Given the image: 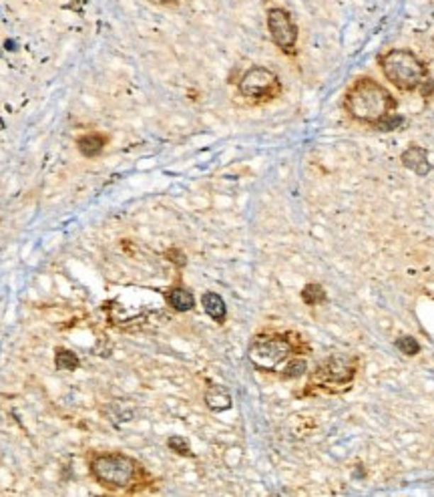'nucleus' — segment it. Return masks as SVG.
<instances>
[{
  "instance_id": "obj_19",
  "label": "nucleus",
  "mask_w": 434,
  "mask_h": 497,
  "mask_svg": "<svg viewBox=\"0 0 434 497\" xmlns=\"http://www.w3.org/2000/svg\"><path fill=\"white\" fill-rule=\"evenodd\" d=\"M151 2H155V4H175L179 0H151Z\"/></svg>"
},
{
  "instance_id": "obj_1",
  "label": "nucleus",
  "mask_w": 434,
  "mask_h": 497,
  "mask_svg": "<svg viewBox=\"0 0 434 497\" xmlns=\"http://www.w3.org/2000/svg\"><path fill=\"white\" fill-rule=\"evenodd\" d=\"M89 473L111 493H135L149 485V475L139 461L121 451H95L89 457Z\"/></svg>"
},
{
  "instance_id": "obj_15",
  "label": "nucleus",
  "mask_w": 434,
  "mask_h": 497,
  "mask_svg": "<svg viewBox=\"0 0 434 497\" xmlns=\"http://www.w3.org/2000/svg\"><path fill=\"white\" fill-rule=\"evenodd\" d=\"M301 300L308 304V306H316V304H322L326 300V292L320 284H308L304 286L301 290Z\"/></svg>"
},
{
  "instance_id": "obj_5",
  "label": "nucleus",
  "mask_w": 434,
  "mask_h": 497,
  "mask_svg": "<svg viewBox=\"0 0 434 497\" xmlns=\"http://www.w3.org/2000/svg\"><path fill=\"white\" fill-rule=\"evenodd\" d=\"M238 91L245 101L252 103H267L279 97L282 93V83L272 69L267 67H252L241 75Z\"/></svg>"
},
{
  "instance_id": "obj_4",
  "label": "nucleus",
  "mask_w": 434,
  "mask_h": 497,
  "mask_svg": "<svg viewBox=\"0 0 434 497\" xmlns=\"http://www.w3.org/2000/svg\"><path fill=\"white\" fill-rule=\"evenodd\" d=\"M296 340L288 332H262L250 342L247 359L257 371L276 373L298 352Z\"/></svg>"
},
{
  "instance_id": "obj_18",
  "label": "nucleus",
  "mask_w": 434,
  "mask_h": 497,
  "mask_svg": "<svg viewBox=\"0 0 434 497\" xmlns=\"http://www.w3.org/2000/svg\"><path fill=\"white\" fill-rule=\"evenodd\" d=\"M396 349L406 356H416L421 352V344L412 337H400V339H396Z\"/></svg>"
},
{
  "instance_id": "obj_6",
  "label": "nucleus",
  "mask_w": 434,
  "mask_h": 497,
  "mask_svg": "<svg viewBox=\"0 0 434 497\" xmlns=\"http://www.w3.org/2000/svg\"><path fill=\"white\" fill-rule=\"evenodd\" d=\"M358 361L348 354H332L324 363L318 364L310 378V388L334 387V385H350L356 376Z\"/></svg>"
},
{
  "instance_id": "obj_10",
  "label": "nucleus",
  "mask_w": 434,
  "mask_h": 497,
  "mask_svg": "<svg viewBox=\"0 0 434 497\" xmlns=\"http://www.w3.org/2000/svg\"><path fill=\"white\" fill-rule=\"evenodd\" d=\"M165 302L177 312H189L195 308V296L185 286H171L165 294Z\"/></svg>"
},
{
  "instance_id": "obj_13",
  "label": "nucleus",
  "mask_w": 434,
  "mask_h": 497,
  "mask_svg": "<svg viewBox=\"0 0 434 497\" xmlns=\"http://www.w3.org/2000/svg\"><path fill=\"white\" fill-rule=\"evenodd\" d=\"M55 366H57L59 371H69V373H72V371H77V368L81 366V361H79V356L72 351H69V349H57V351H55Z\"/></svg>"
},
{
  "instance_id": "obj_8",
  "label": "nucleus",
  "mask_w": 434,
  "mask_h": 497,
  "mask_svg": "<svg viewBox=\"0 0 434 497\" xmlns=\"http://www.w3.org/2000/svg\"><path fill=\"white\" fill-rule=\"evenodd\" d=\"M74 143H77V149L83 158L95 159L108 146V135L103 131H87V133L79 135Z\"/></svg>"
},
{
  "instance_id": "obj_17",
  "label": "nucleus",
  "mask_w": 434,
  "mask_h": 497,
  "mask_svg": "<svg viewBox=\"0 0 434 497\" xmlns=\"http://www.w3.org/2000/svg\"><path fill=\"white\" fill-rule=\"evenodd\" d=\"M404 125H406V119H404L402 115L390 113L388 117H384L380 123H376L374 127H376L378 131H396V129L404 127Z\"/></svg>"
},
{
  "instance_id": "obj_3",
  "label": "nucleus",
  "mask_w": 434,
  "mask_h": 497,
  "mask_svg": "<svg viewBox=\"0 0 434 497\" xmlns=\"http://www.w3.org/2000/svg\"><path fill=\"white\" fill-rule=\"evenodd\" d=\"M384 77L400 91H421L430 81L428 67L408 49H392L380 57Z\"/></svg>"
},
{
  "instance_id": "obj_7",
  "label": "nucleus",
  "mask_w": 434,
  "mask_h": 497,
  "mask_svg": "<svg viewBox=\"0 0 434 497\" xmlns=\"http://www.w3.org/2000/svg\"><path fill=\"white\" fill-rule=\"evenodd\" d=\"M267 31H269V37L274 40V45L284 55H296L298 25L294 23L291 14L286 9L274 6V9L267 11Z\"/></svg>"
},
{
  "instance_id": "obj_14",
  "label": "nucleus",
  "mask_w": 434,
  "mask_h": 497,
  "mask_svg": "<svg viewBox=\"0 0 434 497\" xmlns=\"http://www.w3.org/2000/svg\"><path fill=\"white\" fill-rule=\"evenodd\" d=\"M308 373V361L300 356H291L282 368V378H300Z\"/></svg>"
},
{
  "instance_id": "obj_12",
  "label": "nucleus",
  "mask_w": 434,
  "mask_h": 497,
  "mask_svg": "<svg viewBox=\"0 0 434 497\" xmlns=\"http://www.w3.org/2000/svg\"><path fill=\"white\" fill-rule=\"evenodd\" d=\"M205 405L216 413L228 411V409H231V395L228 393V388L213 385L205 393Z\"/></svg>"
},
{
  "instance_id": "obj_16",
  "label": "nucleus",
  "mask_w": 434,
  "mask_h": 497,
  "mask_svg": "<svg viewBox=\"0 0 434 497\" xmlns=\"http://www.w3.org/2000/svg\"><path fill=\"white\" fill-rule=\"evenodd\" d=\"M167 447L173 451V453H177V455H183V457H191V445H189V441L185 439V437L181 435H171L167 439Z\"/></svg>"
},
{
  "instance_id": "obj_9",
  "label": "nucleus",
  "mask_w": 434,
  "mask_h": 497,
  "mask_svg": "<svg viewBox=\"0 0 434 497\" xmlns=\"http://www.w3.org/2000/svg\"><path fill=\"white\" fill-rule=\"evenodd\" d=\"M400 159H402V165L412 173H416L418 178H426L433 171V165L428 161V153L421 146H410Z\"/></svg>"
},
{
  "instance_id": "obj_2",
  "label": "nucleus",
  "mask_w": 434,
  "mask_h": 497,
  "mask_svg": "<svg viewBox=\"0 0 434 497\" xmlns=\"http://www.w3.org/2000/svg\"><path fill=\"white\" fill-rule=\"evenodd\" d=\"M392 93L370 77H362L350 87L344 97V111L354 121L376 125L396 109Z\"/></svg>"
},
{
  "instance_id": "obj_11",
  "label": "nucleus",
  "mask_w": 434,
  "mask_h": 497,
  "mask_svg": "<svg viewBox=\"0 0 434 497\" xmlns=\"http://www.w3.org/2000/svg\"><path fill=\"white\" fill-rule=\"evenodd\" d=\"M201 306H204L205 315L211 320H216L217 324H223L228 318V306L226 300L217 294V292H205L201 296Z\"/></svg>"
}]
</instances>
